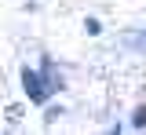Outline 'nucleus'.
<instances>
[{
  "instance_id": "1",
  "label": "nucleus",
  "mask_w": 146,
  "mask_h": 135,
  "mask_svg": "<svg viewBox=\"0 0 146 135\" xmlns=\"http://www.w3.org/2000/svg\"><path fill=\"white\" fill-rule=\"evenodd\" d=\"M22 84H26V95L33 99V102H44V99H48V91H51V88L36 77L33 69H26V73H22Z\"/></svg>"
},
{
  "instance_id": "2",
  "label": "nucleus",
  "mask_w": 146,
  "mask_h": 135,
  "mask_svg": "<svg viewBox=\"0 0 146 135\" xmlns=\"http://www.w3.org/2000/svg\"><path fill=\"white\" fill-rule=\"evenodd\" d=\"M131 128H146V106H139V110H135V117H131Z\"/></svg>"
},
{
  "instance_id": "3",
  "label": "nucleus",
  "mask_w": 146,
  "mask_h": 135,
  "mask_svg": "<svg viewBox=\"0 0 146 135\" xmlns=\"http://www.w3.org/2000/svg\"><path fill=\"white\" fill-rule=\"evenodd\" d=\"M131 48H146V29H143V33H135V37H131Z\"/></svg>"
}]
</instances>
